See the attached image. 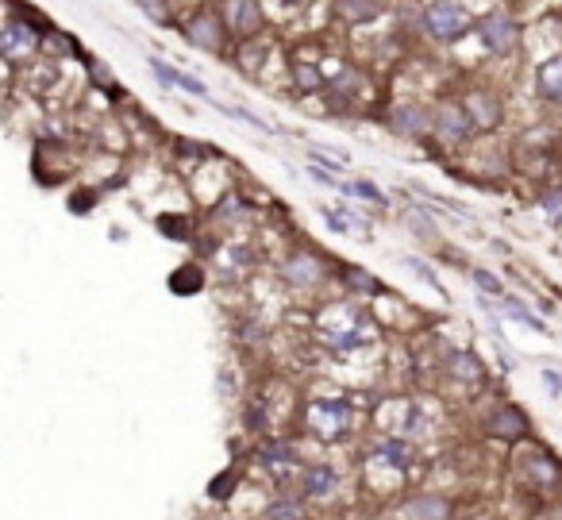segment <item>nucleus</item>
<instances>
[{"label": "nucleus", "instance_id": "5701e85b", "mask_svg": "<svg viewBox=\"0 0 562 520\" xmlns=\"http://www.w3.org/2000/svg\"><path fill=\"white\" fill-rule=\"evenodd\" d=\"M263 459L270 462V467H273V462H297V451H293L290 443L273 440V443H266V447H263Z\"/></svg>", "mask_w": 562, "mask_h": 520}, {"label": "nucleus", "instance_id": "b1692460", "mask_svg": "<svg viewBox=\"0 0 562 520\" xmlns=\"http://www.w3.org/2000/svg\"><path fill=\"white\" fill-rule=\"evenodd\" d=\"M266 520H305V513H300L297 501H273Z\"/></svg>", "mask_w": 562, "mask_h": 520}, {"label": "nucleus", "instance_id": "20e7f679", "mask_svg": "<svg viewBox=\"0 0 562 520\" xmlns=\"http://www.w3.org/2000/svg\"><path fill=\"white\" fill-rule=\"evenodd\" d=\"M227 23H224V16L220 12H212V8H200V12H193L189 20H185V39L193 42V47H200V51H208V54H220L224 47H227Z\"/></svg>", "mask_w": 562, "mask_h": 520}, {"label": "nucleus", "instance_id": "2f4dec72", "mask_svg": "<svg viewBox=\"0 0 562 520\" xmlns=\"http://www.w3.org/2000/svg\"><path fill=\"white\" fill-rule=\"evenodd\" d=\"M278 5H281V8H293V12H305L312 0H278Z\"/></svg>", "mask_w": 562, "mask_h": 520}, {"label": "nucleus", "instance_id": "c85d7f7f", "mask_svg": "<svg viewBox=\"0 0 562 520\" xmlns=\"http://www.w3.org/2000/svg\"><path fill=\"white\" fill-rule=\"evenodd\" d=\"M405 266H409V270H416V274H420V278H424V282H431V285H439V282H436V274H431V266H424V263H420V258H405Z\"/></svg>", "mask_w": 562, "mask_h": 520}, {"label": "nucleus", "instance_id": "f257e3e1", "mask_svg": "<svg viewBox=\"0 0 562 520\" xmlns=\"http://www.w3.org/2000/svg\"><path fill=\"white\" fill-rule=\"evenodd\" d=\"M420 27L428 32V39L455 47V42H463L474 32V16L463 0H431L420 12Z\"/></svg>", "mask_w": 562, "mask_h": 520}, {"label": "nucleus", "instance_id": "0eeeda50", "mask_svg": "<svg viewBox=\"0 0 562 520\" xmlns=\"http://www.w3.org/2000/svg\"><path fill=\"white\" fill-rule=\"evenodd\" d=\"M224 23H227V32L232 35H243V39H251L263 32V23H266V12L258 0H224Z\"/></svg>", "mask_w": 562, "mask_h": 520}, {"label": "nucleus", "instance_id": "f03ea898", "mask_svg": "<svg viewBox=\"0 0 562 520\" xmlns=\"http://www.w3.org/2000/svg\"><path fill=\"white\" fill-rule=\"evenodd\" d=\"M474 35L482 39V47L493 58H509V54H516V47H521V23H516V16L504 8H493V12H485V16L474 20Z\"/></svg>", "mask_w": 562, "mask_h": 520}, {"label": "nucleus", "instance_id": "a878e982", "mask_svg": "<svg viewBox=\"0 0 562 520\" xmlns=\"http://www.w3.org/2000/svg\"><path fill=\"white\" fill-rule=\"evenodd\" d=\"M474 285H478L482 293H489V297H504V285L489 270H474Z\"/></svg>", "mask_w": 562, "mask_h": 520}, {"label": "nucleus", "instance_id": "9b49d317", "mask_svg": "<svg viewBox=\"0 0 562 520\" xmlns=\"http://www.w3.org/2000/svg\"><path fill=\"white\" fill-rule=\"evenodd\" d=\"M536 97L547 105H562V54L543 58L536 66Z\"/></svg>", "mask_w": 562, "mask_h": 520}, {"label": "nucleus", "instance_id": "ddd939ff", "mask_svg": "<svg viewBox=\"0 0 562 520\" xmlns=\"http://www.w3.org/2000/svg\"><path fill=\"white\" fill-rule=\"evenodd\" d=\"M281 278L290 285H316L320 282V263H316V255L297 251V255H290V263L281 266Z\"/></svg>", "mask_w": 562, "mask_h": 520}, {"label": "nucleus", "instance_id": "6e6552de", "mask_svg": "<svg viewBox=\"0 0 562 520\" xmlns=\"http://www.w3.org/2000/svg\"><path fill=\"white\" fill-rule=\"evenodd\" d=\"M463 108L470 112V120L478 132H493V127L504 120V105L493 89H466L463 97Z\"/></svg>", "mask_w": 562, "mask_h": 520}, {"label": "nucleus", "instance_id": "423d86ee", "mask_svg": "<svg viewBox=\"0 0 562 520\" xmlns=\"http://www.w3.org/2000/svg\"><path fill=\"white\" fill-rule=\"evenodd\" d=\"M431 132H436L443 143H466L478 127H474L470 112L463 108V100H443V105L431 112Z\"/></svg>", "mask_w": 562, "mask_h": 520}, {"label": "nucleus", "instance_id": "aec40b11", "mask_svg": "<svg viewBox=\"0 0 562 520\" xmlns=\"http://www.w3.org/2000/svg\"><path fill=\"white\" fill-rule=\"evenodd\" d=\"M347 197H358V200H370V205H385V193L382 190H373L370 181H336Z\"/></svg>", "mask_w": 562, "mask_h": 520}, {"label": "nucleus", "instance_id": "6ab92c4d", "mask_svg": "<svg viewBox=\"0 0 562 520\" xmlns=\"http://www.w3.org/2000/svg\"><path fill=\"white\" fill-rule=\"evenodd\" d=\"M501 312L509 316V320H516V324H524V328H531V331H547V324L539 320L536 312H528V305L524 301H516V297H504V305H501Z\"/></svg>", "mask_w": 562, "mask_h": 520}, {"label": "nucleus", "instance_id": "412c9836", "mask_svg": "<svg viewBox=\"0 0 562 520\" xmlns=\"http://www.w3.org/2000/svg\"><path fill=\"white\" fill-rule=\"evenodd\" d=\"M451 367H455V374H458L463 382H482V358H474L470 351L455 355V358H451Z\"/></svg>", "mask_w": 562, "mask_h": 520}, {"label": "nucleus", "instance_id": "1a4fd4ad", "mask_svg": "<svg viewBox=\"0 0 562 520\" xmlns=\"http://www.w3.org/2000/svg\"><path fill=\"white\" fill-rule=\"evenodd\" d=\"M389 127L401 139H424L431 132V112L424 105H416V100H409V105H397L389 112Z\"/></svg>", "mask_w": 562, "mask_h": 520}, {"label": "nucleus", "instance_id": "4468645a", "mask_svg": "<svg viewBox=\"0 0 562 520\" xmlns=\"http://www.w3.org/2000/svg\"><path fill=\"white\" fill-rule=\"evenodd\" d=\"M151 70H154V74L158 78H162L166 85H174V89H185V93H193V97H200V100H205L208 93H205V85H200L197 78H189V74H181V70H174V66H166V62H158V58H154V62H151Z\"/></svg>", "mask_w": 562, "mask_h": 520}, {"label": "nucleus", "instance_id": "a211bd4d", "mask_svg": "<svg viewBox=\"0 0 562 520\" xmlns=\"http://www.w3.org/2000/svg\"><path fill=\"white\" fill-rule=\"evenodd\" d=\"M409 513L416 520H447V513H451V505H447V497H436V494H428V497H416L409 505Z\"/></svg>", "mask_w": 562, "mask_h": 520}, {"label": "nucleus", "instance_id": "2eb2a0df", "mask_svg": "<svg viewBox=\"0 0 562 520\" xmlns=\"http://www.w3.org/2000/svg\"><path fill=\"white\" fill-rule=\"evenodd\" d=\"M324 339H327V347H336V351H358V347H366V343H370V336H366V328H363V324L331 328Z\"/></svg>", "mask_w": 562, "mask_h": 520}, {"label": "nucleus", "instance_id": "c756f323", "mask_svg": "<svg viewBox=\"0 0 562 520\" xmlns=\"http://www.w3.org/2000/svg\"><path fill=\"white\" fill-rule=\"evenodd\" d=\"M543 209L551 212V216H562V190H555V193H547L543 197Z\"/></svg>", "mask_w": 562, "mask_h": 520}, {"label": "nucleus", "instance_id": "bb28decb", "mask_svg": "<svg viewBox=\"0 0 562 520\" xmlns=\"http://www.w3.org/2000/svg\"><path fill=\"white\" fill-rule=\"evenodd\" d=\"M347 282L355 285V289H366V293H378V282H373V274H366V270H347Z\"/></svg>", "mask_w": 562, "mask_h": 520}, {"label": "nucleus", "instance_id": "393cba45", "mask_svg": "<svg viewBox=\"0 0 562 520\" xmlns=\"http://www.w3.org/2000/svg\"><path fill=\"white\" fill-rule=\"evenodd\" d=\"M139 8L147 12L154 23H174V12H170L166 0H139Z\"/></svg>", "mask_w": 562, "mask_h": 520}, {"label": "nucleus", "instance_id": "7ed1b4c3", "mask_svg": "<svg viewBox=\"0 0 562 520\" xmlns=\"http://www.w3.org/2000/svg\"><path fill=\"white\" fill-rule=\"evenodd\" d=\"M305 421H309V428L320 440L347 436V428H351V404L339 401V397H320V401H312L309 409H305Z\"/></svg>", "mask_w": 562, "mask_h": 520}, {"label": "nucleus", "instance_id": "7c9ffc66", "mask_svg": "<svg viewBox=\"0 0 562 520\" xmlns=\"http://www.w3.org/2000/svg\"><path fill=\"white\" fill-rule=\"evenodd\" d=\"M232 482H235V474H224V478H216V482H212V494H216V497H227Z\"/></svg>", "mask_w": 562, "mask_h": 520}, {"label": "nucleus", "instance_id": "dca6fc26", "mask_svg": "<svg viewBox=\"0 0 562 520\" xmlns=\"http://www.w3.org/2000/svg\"><path fill=\"white\" fill-rule=\"evenodd\" d=\"M331 489H336V470H331L327 462H312V467L305 470V494L327 497Z\"/></svg>", "mask_w": 562, "mask_h": 520}, {"label": "nucleus", "instance_id": "f8f14e48", "mask_svg": "<svg viewBox=\"0 0 562 520\" xmlns=\"http://www.w3.org/2000/svg\"><path fill=\"white\" fill-rule=\"evenodd\" d=\"M485 428L501 440H524L528 436V416L516 409V404H497L493 416L485 421Z\"/></svg>", "mask_w": 562, "mask_h": 520}, {"label": "nucleus", "instance_id": "473e14b6", "mask_svg": "<svg viewBox=\"0 0 562 520\" xmlns=\"http://www.w3.org/2000/svg\"><path fill=\"white\" fill-rule=\"evenodd\" d=\"M543 378H547V385H551V389H555V394H562V378H558V374H555V370H543Z\"/></svg>", "mask_w": 562, "mask_h": 520}, {"label": "nucleus", "instance_id": "cd10ccee", "mask_svg": "<svg viewBox=\"0 0 562 520\" xmlns=\"http://www.w3.org/2000/svg\"><path fill=\"white\" fill-rule=\"evenodd\" d=\"M174 289H178V293H181V289H185V293H189V289H200L197 270H193V266H189V270H178V274H174Z\"/></svg>", "mask_w": 562, "mask_h": 520}, {"label": "nucleus", "instance_id": "f3484780", "mask_svg": "<svg viewBox=\"0 0 562 520\" xmlns=\"http://www.w3.org/2000/svg\"><path fill=\"white\" fill-rule=\"evenodd\" d=\"M293 85L300 93H320L327 85V74L316 62H293Z\"/></svg>", "mask_w": 562, "mask_h": 520}, {"label": "nucleus", "instance_id": "39448f33", "mask_svg": "<svg viewBox=\"0 0 562 520\" xmlns=\"http://www.w3.org/2000/svg\"><path fill=\"white\" fill-rule=\"evenodd\" d=\"M39 47H42V32H35V23L27 20L0 23V58L5 62H27Z\"/></svg>", "mask_w": 562, "mask_h": 520}, {"label": "nucleus", "instance_id": "4be33fe9", "mask_svg": "<svg viewBox=\"0 0 562 520\" xmlns=\"http://www.w3.org/2000/svg\"><path fill=\"white\" fill-rule=\"evenodd\" d=\"M378 455L389 459V467H409V462H412L409 443H401V440H385V443L378 447Z\"/></svg>", "mask_w": 562, "mask_h": 520}, {"label": "nucleus", "instance_id": "9d476101", "mask_svg": "<svg viewBox=\"0 0 562 520\" xmlns=\"http://www.w3.org/2000/svg\"><path fill=\"white\" fill-rule=\"evenodd\" d=\"M331 12L343 27H366L385 12V0H336Z\"/></svg>", "mask_w": 562, "mask_h": 520}]
</instances>
